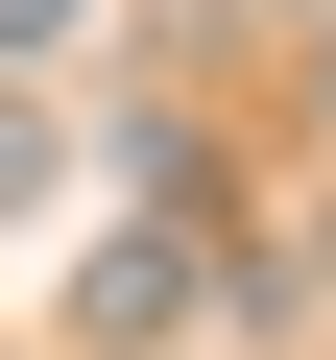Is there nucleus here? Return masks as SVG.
<instances>
[{
    "label": "nucleus",
    "mask_w": 336,
    "mask_h": 360,
    "mask_svg": "<svg viewBox=\"0 0 336 360\" xmlns=\"http://www.w3.org/2000/svg\"><path fill=\"white\" fill-rule=\"evenodd\" d=\"M168 312H193V240H168V217H144V240H96V264H72V336H120V360H144V336H168Z\"/></svg>",
    "instance_id": "f257e3e1"
},
{
    "label": "nucleus",
    "mask_w": 336,
    "mask_h": 360,
    "mask_svg": "<svg viewBox=\"0 0 336 360\" xmlns=\"http://www.w3.org/2000/svg\"><path fill=\"white\" fill-rule=\"evenodd\" d=\"M25 193H49V120H25V96H0V217H25Z\"/></svg>",
    "instance_id": "f03ea898"
},
{
    "label": "nucleus",
    "mask_w": 336,
    "mask_h": 360,
    "mask_svg": "<svg viewBox=\"0 0 336 360\" xmlns=\"http://www.w3.org/2000/svg\"><path fill=\"white\" fill-rule=\"evenodd\" d=\"M49 25H96V0H0V49H49Z\"/></svg>",
    "instance_id": "7ed1b4c3"
}]
</instances>
